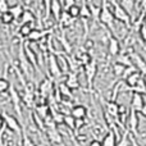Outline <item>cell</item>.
Instances as JSON below:
<instances>
[{
    "instance_id": "cell-1",
    "label": "cell",
    "mask_w": 146,
    "mask_h": 146,
    "mask_svg": "<svg viewBox=\"0 0 146 146\" xmlns=\"http://www.w3.org/2000/svg\"><path fill=\"white\" fill-rule=\"evenodd\" d=\"M114 17L113 10H110L108 4V0H103V5H101V13H100V22L105 25L109 30L114 31Z\"/></svg>"
},
{
    "instance_id": "cell-2",
    "label": "cell",
    "mask_w": 146,
    "mask_h": 146,
    "mask_svg": "<svg viewBox=\"0 0 146 146\" xmlns=\"http://www.w3.org/2000/svg\"><path fill=\"white\" fill-rule=\"evenodd\" d=\"M111 4H113V14L115 17V19H118L119 22L124 23L126 26L129 27V25H131V14L119 3H117L115 0H111Z\"/></svg>"
},
{
    "instance_id": "cell-3",
    "label": "cell",
    "mask_w": 146,
    "mask_h": 146,
    "mask_svg": "<svg viewBox=\"0 0 146 146\" xmlns=\"http://www.w3.org/2000/svg\"><path fill=\"white\" fill-rule=\"evenodd\" d=\"M3 122L7 124V128L9 129V131L17 133L18 136H21V133L23 132V129L21 128V124H19V122H18V119L14 118L13 115L7 114L5 111H3Z\"/></svg>"
},
{
    "instance_id": "cell-4",
    "label": "cell",
    "mask_w": 146,
    "mask_h": 146,
    "mask_svg": "<svg viewBox=\"0 0 146 146\" xmlns=\"http://www.w3.org/2000/svg\"><path fill=\"white\" fill-rule=\"evenodd\" d=\"M48 66H49V73H50L51 77L54 78H59L62 76V68L59 66L58 62V56L54 53H50L48 56Z\"/></svg>"
},
{
    "instance_id": "cell-5",
    "label": "cell",
    "mask_w": 146,
    "mask_h": 146,
    "mask_svg": "<svg viewBox=\"0 0 146 146\" xmlns=\"http://www.w3.org/2000/svg\"><path fill=\"white\" fill-rule=\"evenodd\" d=\"M85 68V74H86V81H87V86L88 88L92 87V83H94V80H95L96 74H98V63L96 60L94 59L90 64L83 67Z\"/></svg>"
},
{
    "instance_id": "cell-6",
    "label": "cell",
    "mask_w": 146,
    "mask_h": 146,
    "mask_svg": "<svg viewBox=\"0 0 146 146\" xmlns=\"http://www.w3.org/2000/svg\"><path fill=\"white\" fill-rule=\"evenodd\" d=\"M127 124H128L129 131L133 135H139V111L131 109L128 114V118H127Z\"/></svg>"
},
{
    "instance_id": "cell-7",
    "label": "cell",
    "mask_w": 146,
    "mask_h": 146,
    "mask_svg": "<svg viewBox=\"0 0 146 146\" xmlns=\"http://www.w3.org/2000/svg\"><path fill=\"white\" fill-rule=\"evenodd\" d=\"M108 53L111 56H118L121 53V44L115 36H108Z\"/></svg>"
},
{
    "instance_id": "cell-8",
    "label": "cell",
    "mask_w": 146,
    "mask_h": 146,
    "mask_svg": "<svg viewBox=\"0 0 146 146\" xmlns=\"http://www.w3.org/2000/svg\"><path fill=\"white\" fill-rule=\"evenodd\" d=\"M145 99L142 96V94H139V92H133L132 94V98H131V109L136 111H141L142 108L145 105Z\"/></svg>"
},
{
    "instance_id": "cell-9",
    "label": "cell",
    "mask_w": 146,
    "mask_h": 146,
    "mask_svg": "<svg viewBox=\"0 0 146 146\" xmlns=\"http://www.w3.org/2000/svg\"><path fill=\"white\" fill-rule=\"evenodd\" d=\"M9 94H10V100H12L13 105H14V109H15V111H17L18 117L22 118V111H21V100H22V98H21V95L18 94V91L15 90L13 85L9 90Z\"/></svg>"
},
{
    "instance_id": "cell-10",
    "label": "cell",
    "mask_w": 146,
    "mask_h": 146,
    "mask_svg": "<svg viewBox=\"0 0 146 146\" xmlns=\"http://www.w3.org/2000/svg\"><path fill=\"white\" fill-rule=\"evenodd\" d=\"M105 110L106 114L110 115L111 118H117L121 114V105L117 103L115 100H110L105 103Z\"/></svg>"
},
{
    "instance_id": "cell-11",
    "label": "cell",
    "mask_w": 146,
    "mask_h": 146,
    "mask_svg": "<svg viewBox=\"0 0 146 146\" xmlns=\"http://www.w3.org/2000/svg\"><path fill=\"white\" fill-rule=\"evenodd\" d=\"M23 49H25V54H26V56H27L28 62L32 64L33 68H37V63H38V56H37V54L33 51V49L31 48V45H30L28 42L23 44Z\"/></svg>"
},
{
    "instance_id": "cell-12",
    "label": "cell",
    "mask_w": 146,
    "mask_h": 146,
    "mask_svg": "<svg viewBox=\"0 0 146 146\" xmlns=\"http://www.w3.org/2000/svg\"><path fill=\"white\" fill-rule=\"evenodd\" d=\"M129 55H131V59H132L133 66L136 67V68L139 69V71L141 72L144 76H146V62L144 60V58H142L140 54H137V53H131Z\"/></svg>"
},
{
    "instance_id": "cell-13",
    "label": "cell",
    "mask_w": 146,
    "mask_h": 146,
    "mask_svg": "<svg viewBox=\"0 0 146 146\" xmlns=\"http://www.w3.org/2000/svg\"><path fill=\"white\" fill-rule=\"evenodd\" d=\"M50 32H53V30L44 31V30H37V28H33V30L31 31V33L28 35L27 40L30 41V42H37V41L42 40V38L45 37L46 33H50Z\"/></svg>"
},
{
    "instance_id": "cell-14",
    "label": "cell",
    "mask_w": 146,
    "mask_h": 146,
    "mask_svg": "<svg viewBox=\"0 0 146 146\" xmlns=\"http://www.w3.org/2000/svg\"><path fill=\"white\" fill-rule=\"evenodd\" d=\"M40 94L42 95V98H46V96L51 95L53 94V80L50 78H45L42 82L40 83Z\"/></svg>"
},
{
    "instance_id": "cell-15",
    "label": "cell",
    "mask_w": 146,
    "mask_h": 146,
    "mask_svg": "<svg viewBox=\"0 0 146 146\" xmlns=\"http://www.w3.org/2000/svg\"><path fill=\"white\" fill-rule=\"evenodd\" d=\"M62 13H63V4H62L59 0H53V1H51V14H53L54 19H55L56 22L60 21Z\"/></svg>"
},
{
    "instance_id": "cell-16",
    "label": "cell",
    "mask_w": 146,
    "mask_h": 146,
    "mask_svg": "<svg viewBox=\"0 0 146 146\" xmlns=\"http://www.w3.org/2000/svg\"><path fill=\"white\" fill-rule=\"evenodd\" d=\"M142 76H144V74H142V73L137 69V71H135L133 73H131V74H129L124 81H126L127 86H128L129 88H132V87H135V86L140 82V80L142 78Z\"/></svg>"
},
{
    "instance_id": "cell-17",
    "label": "cell",
    "mask_w": 146,
    "mask_h": 146,
    "mask_svg": "<svg viewBox=\"0 0 146 146\" xmlns=\"http://www.w3.org/2000/svg\"><path fill=\"white\" fill-rule=\"evenodd\" d=\"M71 114L76 119H85L87 115V109L83 105H74L71 109Z\"/></svg>"
},
{
    "instance_id": "cell-18",
    "label": "cell",
    "mask_w": 146,
    "mask_h": 146,
    "mask_svg": "<svg viewBox=\"0 0 146 146\" xmlns=\"http://www.w3.org/2000/svg\"><path fill=\"white\" fill-rule=\"evenodd\" d=\"M66 83L72 88V90H78L80 88V80H78V76L76 72H71L67 76Z\"/></svg>"
},
{
    "instance_id": "cell-19",
    "label": "cell",
    "mask_w": 146,
    "mask_h": 146,
    "mask_svg": "<svg viewBox=\"0 0 146 146\" xmlns=\"http://www.w3.org/2000/svg\"><path fill=\"white\" fill-rule=\"evenodd\" d=\"M36 17L33 14V12H31L30 9H25L22 17H21V23L22 25H35Z\"/></svg>"
},
{
    "instance_id": "cell-20",
    "label": "cell",
    "mask_w": 146,
    "mask_h": 146,
    "mask_svg": "<svg viewBox=\"0 0 146 146\" xmlns=\"http://www.w3.org/2000/svg\"><path fill=\"white\" fill-rule=\"evenodd\" d=\"M73 21H74V18H73L72 15L69 14V13L66 10V12H63V13H62L60 21H59V26H60V28L69 27V26H72Z\"/></svg>"
},
{
    "instance_id": "cell-21",
    "label": "cell",
    "mask_w": 146,
    "mask_h": 146,
    "mask_svg": "<svg viewBox=\"0 0 146 146\" xmlns=\"http://www.w3.org/2000/svg\"><path fill=\"white\" fill-rule=\"evenodd\" d=\"M117 144L118 142L115 140V133L113 131H109L103 139V146H117Z\"/></svg>"
},
{
    "instance_id": "cell-22",
    "label": "cell",
    "mask_w": 146,
    "mask_h": 146,
    "mask_svg": "<svg viewBox=\"0 0 146 146\" xmlns=\"http://www.w3.org/2000/svg\"><path fill=\"white\" fill-rule=\"evenodd\" d=\"M9 12L12 13L13 15H14L15 19H21V17H22V14H23V12H25V9H23L22 4H14V5H10Z\"/></svg>"
},
{
    "instance_id": "cell-23",
    "label": "cell",
    "mask_w": 146,
    "mask_h": 146,
    "mask_svg": "<svg viewBox=\"0 0 146 146\" xmlns=\"http://www.w3.org/2000/svg\"><path fill=\"white\" fill-rule=\"evenodd\" d=\"M49 106L46 104H38L36 105V114L40 117L41 119H46V117L49 115Z\"/></svg>"
},
{
    "instance_id": "cell-24",
    "label": "cell",
    "mask_w": 146,
    "mask_h": 146,
    "mask_svg": "<svg viewBox=\"0 0 146 146\" xmlns=\"http://www.w3.org/2000/svg\"><path fill=\"white\" fill-rule=\"evenodd\" d=\"M60 35L62 36H58V38H59V41H60L62 46H63L64 51H66L67 54H71L72 53V46H71V44H69V41L67 40V37H66V35H64V31L63 30H62Z\"/></svg>"
},
{
    "instance_id": "cell-25",
    "label": "cell",
    "mask_w": 146,
    "mask_h": 146,
    "mask_svg": "<svg viewBox=\"0 0 146 146\" xmlns=\"http://www.w3.org/2000/svg\"><path fill=\"white\" fill-rule=\"evenodd\" d=\"M58 90L62 94V98L66 96V98H72V88L67 85L66 82H62L58 85Z\"/></svg>"
},
{
    "instance_id": "cell-26",
    "label": "cell",
    "mask_w": 146,
    "mask_h": 146,
    "mask_svg": "<svg viewBox=\"0 0 146 146\" xmlns=\"http://www.w3.org/2000/svg\"><path fill=\"white\" fill-rule=\"evenodd\" d=\"M117 62L126 67H133V63H132V59H131V55L128 54H122V55H118L117 56Z\"/></svg>"
},
{
    "instance_id": "cell-27",
    "label": "cell",
    "mask_w": 146,
    "mask_h": 146,
    "mask_svg": "<svg viewBox=\"0 0 146 146\" xmlns=\"http://www.w3.org/2000/svg\"><path fill=\"white\" fill-rule=\"evenodd\" d=\"M127 67L123 66V64L118 63V62H115V63L113 64V74L115 76V77H121V76H124V72H126Z\"/></svg>"
},
{
    "instance_id": "cell-28",
    "label": "cell",
    "mask_w": 146,
    "mask_h": 146,
    "mask_svg": "<svg viewBox=\"0 0 146 146\" xmlns=\"http://www.w3.org/2000/svg\"><path fill=\"white\" fill-rule=\"evenodd\" d=\"M77 59H78V63L81 64V66H87V64H90L91 62L94 60L92 59V56L90 55L88 53H82V54H80V55L77 56Z\"/></svg>"
},
{
    "instance_id": "cell-29",
    "label": "cell",
    "mask_w": 146,
    "mask_h": 146,
    "mask_svg": "<svg viewBox=\"0 0 146 146\" xmlns=\"http://www.w3.org/2000/svg\"><path fill=\"white\" fill-rule=\"evenodd\" d=\"M76 122H77V119H76L72 114H69V115H64V124H66L68 128L77 129V124H76Z\"/></svg>"
},
{
    "instance_id": "cell-30",
    "label": "cell",
    "mask_w": 146,
    "mask_h": 146,
    "mask_svg": "<svg viewBox=\"0 0 146 146\" xmlns=\"http://www.w3.org/2000/svg\"><path fill=\"white\" fill-rule=\"evenodd\" d=\"M58 62H59V66H60V68H62V72H63V73H67V72L69 71L71 66H69V62H68V59H67L66 56L59 55V56H58Z\"/></svg>"
},
{
    "instance_id": "cell-31",
    "label": "cell",
    "mask_w": 146,
    "mask_h": 146,
    "mask_svg": "<svg viewBox=\"0 0 146 146\" xmlns=\"http://www.w3.org/2000/svg\"><path fill=\"white\" fill-rule=\"evenodd\" d=\"M32 26H33V25H21V27H19V35L22 36V37H26V38H27L28 35L31 33V31L33 30Z\"/></svg>"
},
{
    "instance_id": "cell-32",
    "label": "cell",
    "mask_w": 146,
    "mask_h": 146,
    "mask_svg": "<svg viewBox=\"0 0 146 146\" xmlns=\"http://www.w3.org/2000/svg\"><path fill=\"white\" fill-rule=\"evenodd\" d=\"M14 19H15L14 15H13L10 12L1 13V23L3 25H12Z\"/></svg>"
},
{
    "instance_id": "cell-33",
    "label": "cell",
    "mask_w": 146,
    "mask_h": 146,
    "mask_svg": "<svg viewBox=\"0 0 146 146\" xmlns=\"http://www.w3.org/2000/svg\"><path fill=\"white\" fill-rule=\"evenodd\" d=\"M121 5L129 13V14H132V12H133V9H135V0H122Z\"/></svg>"
},
{
    "instance_id": "cell-34",
    "label": "cell",
    "mask_w": 146,
    "mask_h": 146,
    "mask_svg": "<svg viewBox=\"0 0 146 146\" xmlns=\"http://www.w3.org/2000/svg\"><path fill=\"white\" fill-rule=\"evenodd\" d=\"M48 135H49V139H50L51 141H54V142H62V136L59 135V132L56 131L55 128L49 129Z\"/></svg>"
},
{
    "instance_id": "cell-35",
    "label": "cell",
    "mask_w": 146,
    "mask_h": 146,
    "mask_svg": "<svg viewBox=\"0 0 146 146\" xmlns=\"http://www.w3.org/2000/svg\"><path fill=\"white\" fill-rule=\"evenodd\" d=\"M10 87H12V85H10V82L7 78H1L0 80V92L1 94H5L7 91H9Z\"/></svg>"
},
{
    "instance_id": "cell-36",
    "label": "cell",
    "mask_w": 146,
    "mask_h": 146,
    "mask_svg": "<svg viewBox=\"0 0 146 146\" xmlns=\"http://www.w3.org/2000/svg\"><path fill=\"white\" fill-rule=\"evenodd\" d=\"M67 12H68L73 18L81 17V7H78V5H73V7H71L69 9H67Z\"/></svg>"
},
{
    "instance_id": "cell-37",
    "label": "cell",
    "mask_w": 146,
    "mask_h": 146,
    "mask_svg": "<svg viewBox=\"0 0 146 146\" xmlns=\"http://www.w3.org/2000/svg\"><path fill=\"white\" fill-rule=\"evenodd\" d=\"M22 146H35L33 141L27 136V133L25 132V129H23V132H22Z\"/></svg>"
},
{
    "instance_id": "cell-38",
    "label": "cell",
    "mask_w": 146,
    "mask_h": 146,
    "mask_svg": "<svg viewBox=\"0 0 146 146\" xmlns=\"http://www.w3.org/2000/svg\"><path fill=\"white\" fill-rule=\"evenodd\" d=\"M139 35H140V37H141V40H142V42L146 45V23H142L141 26H140V28H139Z\"/></svg>"
},
{
    "instance_id": "cell-39",
    "label": "cell",
    "mask_w": 146,
    "mask_h": 146,
    "mask_svg": "<svg viewBox=\"0 0 146 146\" xmlns=\"http://www.w3.org/2000/svg\"><path fill=\"white\" fill-rule=\"evenodd\" d=\"M117 146H131V141H129L128 135L124 133V135H123V137H122V139L118 141Z\"/></svg>"
},
{
    "instance_id": "cell-40",
    "label": "cell",
    "mask_w": 146,
    "mask_h": 146,
    "mask_svg": "<svg viewBox=\"0 0 146 146\" xmlns=\"http://www.w3.org/2000/svg\"><path fill=\"white\" fill-rule=\"evenodd\" d=\"M44 5H45V17L49 18L51 14V1L53 0H42Z\"/></svg>"
},
{
    "instance_id": "cell-41",
    "label": "cell",
    "mask_w": 146,
    "mask_h": 146,
    "mask_svg": "<svg viewBox=\"0 0 146 146\" xmlns=\"http://www.w3.org/2000/svg\"><path fill=\"white\" fill-rule=\"evenodd\" d=\"M9 3L8 0H0V12L1 13H5V12H9Z\"/></svg>"
},
{
    "instance_id": "cell-42",
    "label": "cell",
    "mask_w": 146,
    "mask_h": 146,
    "mask_svg": "<svg viewBox=\"0 0 146 146\" xmlns=\"http://www.w3.org/2000/svg\"><path fill=\"white\" fill-rule=\"evenodd\" d=\"M73 5H76V0H64L63 1V7L64 9H69L71 7H73Z\"/></svg>"
},
{
    "instance_id": "cell-43",
    "label": "cell",
    "mask_w": 146,
    "mask_h": 146,
    "mask_svg": "<svg viewBox=\"0 0 146 146\" xmlns=\"http://www.w3.org/2000/svg\"><path fill=\"white\" fill-rule=\"evenodd\" d=\"M88 146H103V142L98 141V140H92V141L88 144Z\"/></svg>"
},
{
    "instance_id": "cell-44",
    "label": "cell",
    "mask_w": 146,
    "mask_h": 146,
    "mask_svg": "<svg viewBox=\"0 0 146 146\" xmlns=\"http://www.w3.org/2000/svg\"><path fill=\"white\" fill-rule=\"evenodd\" d=\"M85 48H86V49L94 48V41H92V40H87V41L85 42Z\"/></svg>"
},
{
    "instance_id": "cell-45",
    "label": "cell",
    "mask_w": 146,
    "mask_h": 146,
    "mask_svg": "<svg viewBox=\"0 0 146 146\" xmlns=\"http://www.w3.org/2000/svg\"><path fill=\"white\" fill-rule=\"evenodd\" d=\"M141 9L142 13H146V0H141Z\"/></svg>"
},
{
    "instance_id": "cell-46",
    "label": "cell",
    "mask_w": 146,
    "mask_h": 146,
    "mask_svg": "<svg viewBox=\"0 0 146 146\" xmlns=\"http://www.w3.org/2000/svg\"><path fill=\"white\" fill-rule=\"evenodd\" d=\"M140 114H141V115H144L146 118V101H145V105H144V108H142V110L140 111Z\"/></svg>"
},
{
    "instance_id": "cell-47",
    "label": "cell",
    "mask_w": 146,
    "mask_h": 146,
    "mask_svg": "<svg viewBox=\"0 0 146 146\" xmlns=\"http://www.w3.org/2000/svg\"><path fill=\"white\" fill-rule=\"evenodd\" d=\"M144 23H146V13H145V15H144Z\"/></svg>"
},
{
    "instance_id": "cell-48",
    "label": "cell",
    "mask_w": 146,
    "mask_h": 146,
    "mask_svg": "<svg viewBox=\"0 0 146 146\" xmlns=\"http://www.w3.org/2000/svg\"><path fill=\"white\" fill-rule=\"evenodd\" d=\"M59 1H60V3H63V1H64V0H59Z\"/></svg>"
},
{
    "instance_id": "cell-49",
    "label": "cell",
    "mask_w": 146,
    "mask_h": 146,
    "mask_svg": "<svg viewBox=\"0 0 146 146\" xmlns=\"http://www.w3.org/2000/svg\"><path fill=\"white\" fill-rule=\"evenodd\" d=\"M82 1H83V0H82Z\"/></svg>"
}]
</instances>
